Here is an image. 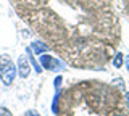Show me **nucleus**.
Here are the masks:
<instances>
[{
  "instance_id": "f257e3e1",
  "label": "nucleus",
  "mask_w": 129,
  "mask_h": 116,
  "mask_svg": "<svg viewBox=\"0 0 129 116\" xmlns=\"http://www.w3.org/2000/svg\"><path fill=\"white\" fill-rule=\"evenodd\" d=\"M16 76V66L13 65V61L10 60L8 55H2L0 57V81L5 86H10L13 82Z\"/></svg>"
},
{
  "instance_id": "f03ea898",
  "label": "nucleus",
  "mask_w": 129,
  "mask_h": 116,
  "mask_svg": "<svg viewBox=\"0 0 129 116\" xmlns=\"http://www.w3.org/2000/svg\"><path fill=\"white\" fill-rule=\"evenodd\" d=\"M31 73V66H29V60L26 57H21L19 58V63H18V74L21 76L23 79H26Z\"/></svg>"
},
{
  "instance_id": "7ed1b4c3",
  "label": "nucleus",
  "mask_w": 129,
  "mask_h": 116,
  "mask_svg": "<svg viewBox=\"0 0 129 116\" xmlns=\"http://www.w3.org/2000/svg\"><path fill=\"white\" fill-rule=\"evenodd\" d=\"M40 63H42V66L47 68V69H53L55 65H56V61L52 57H48V55H42V57H40Z\"/></svg>"
},
{
  "instance_id": "20e7f679",
  "label": "nucleus",
  "mask_w": 129,
  "mask_h": 116,
  "mask_svg": "<svg viewBox=\"0 0 129 116\" xmlns=\"http://www.w3.org/2000/svg\"><path fill=\"white\" fill-rule=\"evenodd\" d=\"M32 50H34L36 53H44V52L47 50V47L44 45V44H40V42H34L32 44Z\"/></svg>"
},
{
  "instance_id": "39448f33",
  "label": "nucleus",
  "mask_w": 129,
  "mask_h": 116,
  "mask_svg": "<svg viewBox=\"0 0 129 116\" xmlns=\"http://www.w3.org/2000/svg\"><path fill=\"white\" fill-rule=\"evenodd\" d=\"M113 65H115L116 68H119L121 65H123V55H121V53H118V55H116V58L113 60Z\"/></svg>"
},
{
  "instance_id": "423d86ee",
  "label": "nucleus",
  "mask_w": 129,
  "mask_h": 116,
  "mask_svg": "<svg viewBox=\"0 0 129 116\" xmlns=\"http://www.w3.org/2000/svg\"><path fill=\"white\" fill-rule=\"evenodd\" d=\"M0 116H13V114H11V111L8 110V108L0 106Z\"/></svg>"
},
{
  "instance_id": "0eeeda50",
  "label": "nucleus",
  "mask_w": 129,
  "mask_h": 116,
  "mask_svg": "<svg viewBox=\"0 0 129 116\" xmlns=\"http://www.w3.org/2000/svg\"><path fill=\"white\" fill-rule=\"evenodd\" d=\"M26 116H39V114L36 113V111H27V113H26Z\"/></svg>"
},
{
  "instance_id": "6e6552de",
  "label": "nucleus",
  "mask_w": 129,
  "mask_h": 116,
  "mask_svg": "<svg viewBox=\"0 0 129 116\" xmlns=\"http://www.w3.org/2000/svg\"><path fill=\"white\" fill-rule=\"evenodd\" d=\"M126 66H127V69H129V60H127V61H126Z\"/></svg>"
}]
</instances>
